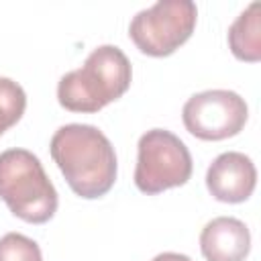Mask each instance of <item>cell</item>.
Returning a JSON list of instances; mask_svg holds the SVG:
<instances>
[{
	"instance_id": "8",
	"label": "cell",
	"mask_w": 261,
	"mask_h": 261,
	"mask_svg": "<svg viewBox=\"0 0 261 261\" xmlns=\"http://www.w3.org/2000/svg\"><path fill=\"white\" fill-rule=\"evenodd\" d=\"M200 251L206 261H245L251 251V232L234 216L212 218L200 232Z\"/></svg>"
},
{
	"instance_id": "4",
	"label": "cell",
	"mask_w": 261,
	"mask_h": 261,
	"mask_svg": "<svg viewBox=\"0 0 261 261\" xmlns=\"http://www.w3.org/2000/svg\"><path fill=\"white\" fill-rule=\"evenodd\" d=\"M135 186L143 194H161L192 177V155L186 143L165 128H151L137 145Z\"/></svg>"
},
{
	"instance_id": "2",
	"label": "cell",
	"mask_w": 261,
	"mask_h": 261,
	"mask_svg": "<svg viewBox=\"0 0 261 261\" xmlns=\"http://www.w3.org/2000/svg\"><path fill=\"white\" fill-rule=\"evenodd\" d=\"M133 80L128 57L116 45L96 47L82 67L65 73L57 84V100L69 112L94 114L118 100Z\"/></svg>"
},
{
	"instance_id": "9",
	"label": "cell",
	"mask_w": 261,
	"mask_h": 261,
	"mask_svg": "<svg viewBox=\"0 0 261 261\" xmlns=\"http://www.w3.org/2000/svg\"><path fill=\"white\" fill-rule=\"evenodd\" d=\"M228 47L232 55L247 63L261 59V4L251 2L228 29Z\"/></svg>"
},
{
	"instance_id": "10",
	"label": "cell",
	"mask_w": 261,
	"mask_h": 261,
	"mask_svg": "<svg viewBox=\"0 0 261 261\" xmlns=\"http://www.w3.org/2000/svg\"><path fill=\"white\" fill-rule=\"evenodd\" d=\"M27 108V94L20 84L10 77H0V137L14 126Z\"/></svg>"
},
{
	"instance_id": "11",
	"label": "cell",
	"mask_w": 261,
	"mask_h": 261,
	"mask_svg": "<svg viewBox=\"0 0 261 261\" xmlns=\"http://www.w3.org/2000/svg\"><path fill=\"white\" fill-rule=\"evenodd\" d=\"M0 261H43V255L33 239L20 232H6L0 239Z\"/></svg>"
},
{
	"instance_id": "12",
	"label": "cell",
	"mask_w": 261,
	"mask_h": 261,
	"mask_svg": "<svg viewBox=\"0 0 261 261\" xmlns=\"http://www.w3.org/2000/svg\"><path fill=\"white\" fill-rule=\"evenodd\" d=\"M151 261H192L188 255H181V253H173V251H167V253H159L155 255Z\"/></svg>"
},
{
	"instance_id": "5",
	"label": "cell",
	"mask_w": 261,
	"mask_h": 261,
	"mask_svg": "<svg viewBox=\"0 0 261 261\" xmlns=\"http://www.w3.org/2000/svg\"><path fill=\"white\" fill-rule=\"evenodd\" d=\"M196 18L198 8L192 0H159L133 16L128 37L141 53L167 57L192 37Z\"/></svg>"
},
{
	"instance_id": "7",
	"label": "cell",
	"mask_w": 261,
	"mask_h": 261,
	"mask_svg": "<svg viewBox=\"0 0 261 261\" xmlns=\"http://www.w3.org/2000/svg\"><path fill=\"white\" fill-rule=\"evenodd\" d=\"M257 186V169L249 155L239 151L220 153L206 171V188L218 202L241 204Z\"/></svg>"
},
{
	"instance_id": "6",
	"label": "cell",
	"mask_w": 261,
	"mask_h": 261,
	"mask_svg": "<svg viewBox=\"0 0 261 261\" xmlns=\"http://www.w3.org/2000/svg\"><path fill=\"white\" fill-rule=\"evenodd\" d=\"M181 118L190 135L202 141H222L245 128L249 106L232 90H206L188 98Z\"/></svg>"
},
{
	"instance_id": "3",
	"label": "cell",
	"mask_w": 261,
	"mask_h": 261,
	"mask_svg": "<svg viewBox=\"0 0 261 261\" xmlns=\"http://www.w3.org/2000/svg\"><path fill=\"white\" fill-rule=\"evenodd\" d=\"M0 198L16 218L31 224L51 220L59 204L43 163L27 149L0 153Z\"/></svg>"
},
{
	"instance_id": "1",
	"label": "cell",
	"mask_w": 261,
	"mask_h": 261,
	"mask_svg": "<svg viewBox=\"0 0 261 261\" xmlns=\"http://www.w3.org/2000/svg\"><path fill=\"white\" fill-rule=\"evenodd\" d=\"M49 151L67 186L80 198H102L116 181V153L98 126L63 124L51 137Z\"/></svg>"
}]
</instances>
